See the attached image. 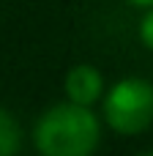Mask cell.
Masks as SVG:
<instances>
[{
    "instance_id": "6da1fadb",
    "label": "cell",
    "mask_w": 153,
    "mask_h": 156,
    "mask_svg": "<svg viewBox=\"0 0 153 156\" xmlns=\"http://www.w3.org/2000/svg\"><path fill=\"white\" fill-rule=\"evenodd\" d=\"M99 145V121L88 104H55L36 126V148L47 156H85Z\"/></svg>"
},
{
    "instance_id": "7a4b0ae2",
    "label": "cell",
    "mask_w": 153,
    "mask_h": 156,
    "mask_svg": "<svg viewBox=\"0 0 153 156\" xmlns=\"http://www.w3.org/2000/svg\"><path fill=\"white\" fill-rule=\"evenodd\" d=\"M104 118L118 134H140L153 123V85L129 77L112 85L104 99Z\"/></svg>"
},
{
    "instance_id": "3957f363",
    "label": "cell",
    "mask_w": 153,
    "mask_h": 156,
    "mask_svg": "<svg viewBox=\"0 0 153 156\" xmlns=\"http://www.w3.org/2000/svg\"><path fill=\"white\" fill-rule=\"evenodd\" d=\"M104 90V80L99 74L96 66H88V63H79L74 66L68 74H66V96L68 101H77V104H93Z\"/></svg>"
},
{
    "instance_id": "277c9868",
    "label": "cell",
    "mask_w": 153,
    "mask_h": 156,
    "mask_svg": "<svg viewBox=\"0 0 153 156\" xmlns=\"http://www.w3.org/2000/svg\"><path fill=\"white\" fill-rule=\"evenodd\" d=\"M16 148H19V126L5 110H0V156H11Z\"/></svg>"
},
{
    "instance_id": "5b68a950",
    "label": "cell",
    "mask_w": 153,
    "mask_h": 156,
    "mask_svg": "<svg viewBox=\"0 0 153 156\" xmlns=\"http://www.w3.org/2000/svg\"><path fill=\"white\" fill-rule=\"evenodd\" d=\"M140 38H142V44L153 49V8L142 16V22H140Z\"/></svg>"
},
{
    "instance_id": "8992f818",
    "label": "cell",
    "mask_w": 153,
    "mask_h": 156,
    "mask_svg": "<svg viewBox=\"0 0 153 156\" xmlns=\"http://www.w3.org/2000/svg\"><path fill=\"white\" fill-rule=\"evenodd\" d=\"M129 3H134V5H153V0H129Z\"/></svg>"
}]
</instances>
